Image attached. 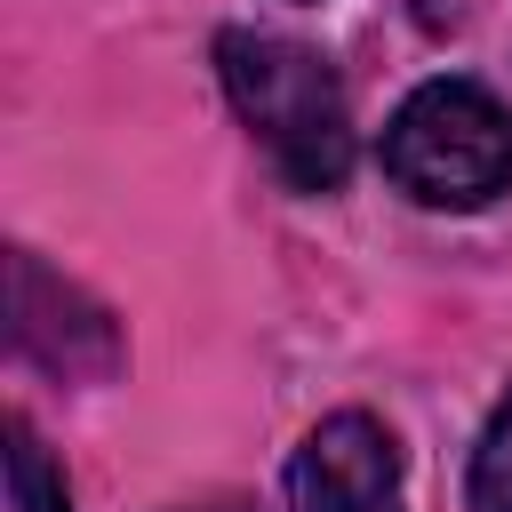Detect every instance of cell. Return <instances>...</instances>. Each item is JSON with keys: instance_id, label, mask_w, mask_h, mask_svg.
<instances>
[{"instance_id": "7a4b0ae2", "label": "cell", "mask_w": 512, "mask_h": 512, "mask_svg": "<svg viewBox=\"0 0 512 512\" xmlns=\"http://www.w3.org/2000/svg\"><path fill=\"white\" fill-rule=\"evenodd\" d=\"M384 176L424 208H488L512 192V112L480 80H424L384 128Z\"/></svg>"}, {"instance_id": "3957f363", "label": "cell", "mask_w": 512, "mask_h": 512, "mask_svg": "<svg viewBox=\"0 0 512 512\" xmlns=\"http://www.w3.org/2000/svg\"><path fill=\"white\" fill-rule=\"evenodd\" d=\"M288 504L296 512H408L400 504V448L376 416L344 408L304 432L288 456Z\"/></svg>"}, {"instance_id": "5b68a950", "label": "cell", "mask_w": 512, "mask_h": 512, "mask_svg": "<svg viewBox=\"0 0 512 512\" xmlns=\"http://www.w3.org/2000/svg\"><path fill=\"white\" fill-rule=\"evenodd\" d=\"M464 512H512V392L496 400L480 448H472V480H464Z\"/></svg>"}, {"instance_id": "6da1fadb", "label": "cell", "mask_w": 512, "mask_h": 512, "mask_svg": "<svg viewBox=\"0 0 512 512\" xmlns=\"http://www.w3.org/2000/svg\"><path fill=\"white\" fill-rule=\"evenodd\" d=\"M216 72L232 112L256 128V144L272 152V168L296 192H336L352 176V112H344V80L320 48L288 40V32H216Z\"/></svg>"}, {"instance_id": "277c9868", "label": "cell", "mask_w": 512, "mask_h": 512, "mask_svg": "<svg viewBox=\"0 0 512 512\" xmlns=\"http://www.w3.org/2000/svg\"><path fill=\"white\" fill-rule=\"evenodd\" d=\"M8 504L16 512H72V488H64V472L48 464V448L24 416H8Z\"/></svg>"}]
</instances>
